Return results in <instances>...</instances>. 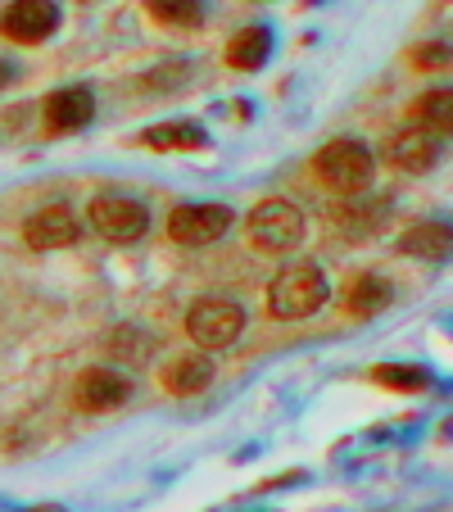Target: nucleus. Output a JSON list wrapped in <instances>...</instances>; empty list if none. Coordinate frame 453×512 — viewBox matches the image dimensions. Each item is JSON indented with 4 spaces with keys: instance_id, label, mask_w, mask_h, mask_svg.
I'll use <instances>...</instances> for the list:
<instances>
[{
    "instance_id": "20",
    "label": "nucleus",
    "mask_w": 453,
    "mask_h": 512,
    "mask_svg": "<svg viewBox=\"0 0 453 512\" xmlns=\"http://www.w3.org/2000/svg\"><path fill=\"white\" fill-rule=\"evenodd\" d=\"M376 381L390 390H426L431 377L422 368H408V363H386V368H376Z\"/></svg>"
},
{
    "instance_id": "16",
    "label": "nucleus",
    "mask_w": 453,
    "mask_h": 512,
    "mask_svg": "<svg viewBox=\"0 0 453 512\" xmlns=\"http://www.w3.org/2000/svg\"><path fill=\"white\" fill-rule=\"evenodd\" d=\"M413 114H417V127H426V132H435V136L453 132V87L422 91L417 105H413Z\"/></svg>"
},
{
    "instance_id": "1",
    "label": "nucleus",
    "mask_w": 453,
    "mask_h": 512,
    "mask_svg": "<svg viewBox=\"0 0 453 512\" xmlns=\"http://www.w3.org/2000/svg\"><path fill=\"white\" fill-rule=\"evenodd\" d=\"M327 295H331V286L318 263H286L268 286V313L281 322L313 318L327 304Z\"/></svg>"
},
{
    "instance_id": "6",
    "label": "nucleus",
    "mask_w": 453,
    "mask_h": 512,
    "mask_svg": "<svg viewBox=\"0 0 453 512\" xmlns=\"http://www.w3.org/2000/svg\"><path fill=\"white\" fill-rule=\"evenodd\" d=\"M236 223V213L227 204H177L168 213V236L186 250H200V245H213L218 236H227Z\"/></svg>"
},
{
    "instance_id": "8",
    "label": "nucleus",
    "mask_w": 453,
    "mask_h": 512,
    "mask_svg": "<svg viewBox=\"0 0 453 512\" xmlns=\"http://www.w3.org/2000/svg\"><path fill=\"white\" fill-rule=\"evenodd\" d=\"M82 236V223L73 218V213L64 209V204H50V209H37L23 223V241L32 245V250L50 254V250H68V245H78Z\"/></svg>"
},
{
    "instance_id": "2",
    "label": "nucleus",
    "mask_w": 453,
    "mask_h": 512,
    "mask_svg": "<svg viewBox=\"0 0 453 512\" xmlns=\"http://www.w3.org/2000/svg\"><path fill=\"white\" fill-rule=\"evenodd\" d=\"M313 168H318V177L331 186V191L340 195H363L367 182H372L376 173V159L372 150H367L363 141H331L318 150V159H313Z\"/></svg>"
},
{
    "instance_id": "4",
    "label": "nucleus",
    "mask_w": 453,
    "mask_h": 512,
    "mask_svg": "<svg viewBox=\"0 0 453 512\" xmlns=\"http://www.w3.org/2000/svg\"><path fill=\"white\" fill-rule=\"evenodd\" d=\"M245 331V309L236 300H222V295H209V300L191 304L186 313V336L200 349H227L236 345Z\"/></svg>"
},
{
    "instance_id": "24",
    "label": "nucleus",
    "mask_w": 453,
    "mask_h": 512,
    "mask_svg": "<svg viewBox=\"0 0 453 512\" xmlns=\"http://www.w3.org/2000/svg\"><path fill=\"white\" fill-rule=\"evenodd\" d=\"M32 512H59V508H32Z\"/></svg>"
},
{
    "instance_id": "22",
    "label": "nucleus",
    "mask_w": 453,
    "mask_h": 512,
    "mask_svg": "<svg viewBox=\"0 0 453 512\" xmlns=\"http://www.w3.org/2000/svg\"><path fill=\"white\" fill-rule=\"evenodd\" d=\"M413 59H417V68H453V46L431 41V46H422Z\"/></svg>"
},
{
    "instance_id": "21",
    "label": "nucleus",
    "mask_w": 453,
    "mask_h": 512,
    "mask_svg": "<svg viewBox=\"0 0 453 512\" xmlns=\"http://www.w3.org/2000/svg\"><path fill=\"white\" fill-rule=\"evenodd\" d=\"M381 213V204H345V209H336V223L340 227H349V232H367V218H376Z\"/></svg>"
},
{
    "instance_id": "18",
    "label": "nucleus",
    "mask_w": 453,
    "mask_h": 512,
    "mask_svg": "<svg viewBox=\"0 0 453 512\" xmlns=\"http://www.w3.org/2000/svg\"><path fill=\"white\" fill-rule=\"evenodd\" d=\"M145 5H150V19L168 23V28H195L204 19L200 0H145Z\"/></svg>"
},
{
    "instance_id": "7",
    "label": "nucleus",
    "mask_w": 453,
    "mask_h": 512,
    "mask_svg": "<svg viewBox=\"0 0 453 512\" xmlns=\"http://www.w3.org/2000/svg\"><path fill=\"white\" fill-rule=\"evenodd\" d=\"M59 28V5L55 0H10L0 14V32L10 41H46Z\"/></svg>"
},
{
    "instance_id": "15",
    "label": "nucleus",
    "mask_w": 453,
    "mask_h": 512,
    "mask_svg": "<svg viewBox=\"0 0 453 512\" xmlns=\"http://www.w3.org/2000/svg\"><path fill=\"white\" fill-rule=\"evenodd\" d=\"M386 304H390V281L381 277V272H363L345 295V309L354 313V318H376Z\"/></svg>"
},
{
    "instance_id": "10",
    "label": "nucleus",
    "mask_w": 453,
    "mask_h": 512,
    "mask_svg": "<svg viewBox=\"0 0 453 512\" xmlns=\"http://www.w3.org/2000/svg\"><path fill=\"white\" fill-rule=\"evenodd\" d=\"M435 159H440V136L426 132V127H408L390 141V164L399 173H426Z\"/></svg>"
},
{
    "instance_id": "3",
    "label": "nucleus",
    "mask_w": 453,
    "mask_h": 512,
    "mask_svg": "<svg viewBox=\"0 0 453 512\" xmlns=\"http://www.w3.org/2000/svg\"><path fill=\"white\" fill-rule=\"evenodd\" d=\"M245 232H250L254 250L286 254L304 241V213L290 200H263V204H254V213L245 218Z\"/></svg>"
},
{
    "instance_id": "17",
    "label": "nucleus",
    "mask_w": 453,
    "mask_h": 512,
    "mask_svg": "<svg viewBox=\"0 0 453 512\" xmlns=\"http://www.w3.org/2000/svg\"><path fill=\"white\" fill-rule=\"evenodd\" d=\"M141 141L155 145V150H200L204 127L200 123H159V127H145Z\"/></svg>"
},
{
    "instance_id": "19",
    "label": "nucleus",
    "mask_w": 453,
    "mask_h": 512,
    "mask_svg": "<svg viewBox=\"0 0 453 512\" xmlns=\"http://www.w3.org/2000/svg\"><path fill=\"white\" fill-rule=\"evenodd\" d=\"M109 354L127 358V363H145V358L155 354V340L145 336V331H136V327H118L114 336H109Z\"/></svg>"
},
{
    "instance_id": "5",
    "label": "nucleus",
    "mask_w": 453,
    "mask_h": 512,
    "mask_svg": "<svg viewBox=\"0 0 453 512\" xmlns=\"http://www.w3.org/2000/svg\"><path fill=\"white\" fill-rule=\"evenodd\" d=\"M87 218H91V227L114 245H132L150 232V213H145V204L132 200V195H96Z\"/></svg>"
},
{
    "instance_id": "13",
    "label": "nucleus",
    "mask_w": 453,
    "mask_h": 512,
    "mask_svg": "<svg viewBox=\"0 0 453 512\" xmlns=\"http://www.w3.org/2000/svg\"><path fill=\"white\" fill-rule=\"evenodd\" d=\"M159 381H164V390L168 395H200L204 386L213 381V363L204 354H182V358H173L164 372H159Z\"/></svg>"
},
{
    "instance_id": "12",
    "label": "nucleus",
    "mask_w": 453,
    "mask_h": 512,
    "mask_svg": "<svg viewBox=\"0 0 453 512\" xmlns=\"http://www.w3.org/2000/svg\"><path fill=\"white\" fill-rule=\"evenodd\" d=\"M399 254L408 259H426V263H440L453 254V227L449 223H417L399 236Z\"/></svg>"
},
{
    "instance_id": "11",
    "label": "nucleus",
    "mask_w": 453,
    "mask_h": 512,
    "mask_svg": "<svg viewBox=\"0 0 453 512\" xmlns=\"http://www.w3.org/2000/svg\"><path fill=\"white\" fill-rule=\"evenodd\" d=\"M127 395H132L127 377H118V372H109V368H91V372H82V381H78V404L91 408V413L123 408Z\"/></svg>"
},
{
    "instance_id": "14",
    "label": "nucleus",
    "mask_w": 453,
    "mask_h": 512,
    "mask_svg": "<svg viewBox=\"0 0 453 512\" xmlns=\"http://www.w3.org/2000/svg\"><path fill=\"white\" fill-rule=\"evenodd\" d=\"M268 55H272V32L263 28V23H250V28H241L232 41H227V64L241 68V73L263 68Z\"/></svg>"
},
{
    "instance_id": "23",
    "label": "nucleus",
    "mask_w": 453,
    "mask_h": 512,
    "mask_svg": "<svg viewBox=\"0 0 453 512\" xmlns=\"http://www.w3.org/2000/svg\"><path fill=\"white\" fill-rule=\"evenodd\" d=\"M10 78H14V64H5V59H0V87H10Z\"/></svg>"
},
{
    "instance_id": "9",
    "label": "nucleus",
    "mask_w": 453,
    "mask_h": 512,
    "mask_svg": "<svg viewBox=\"0 0 453 512\" xmlns=\"http://www.w3.org/2000/svg\"><path fill=\"white\" fill-rule=\"evenodd\" d=\"M96 114V96L91 87H64L46 100V127L50 132H78V127L91 123Z\"/></svg>"
}]
</instances>
